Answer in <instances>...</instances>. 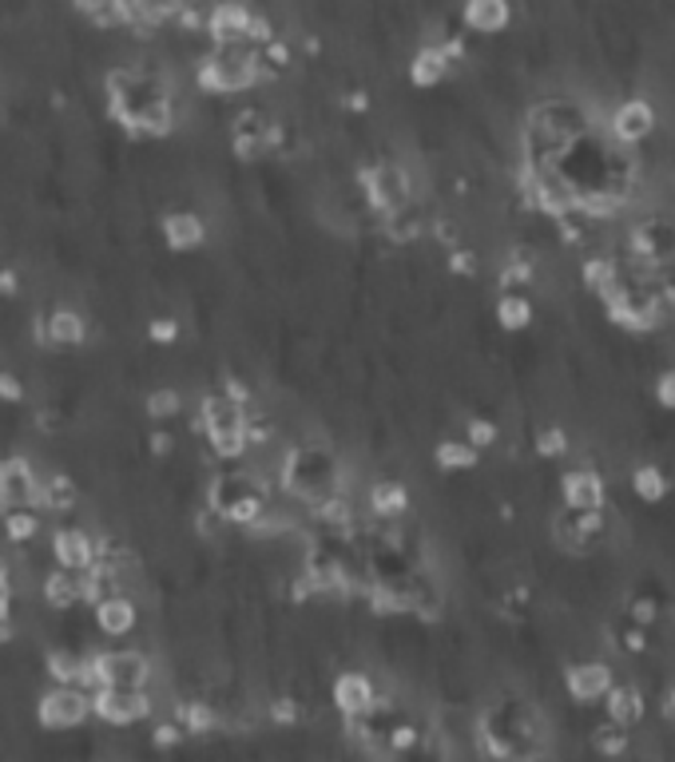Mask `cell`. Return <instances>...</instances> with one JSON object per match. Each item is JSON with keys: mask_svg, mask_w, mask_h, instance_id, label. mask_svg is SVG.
Listing matches in <instances>:
<instances>
[{"mask_svg": "<svg viewBox=\"0 0 675 762\" xmlns=\"http://www.w3.org/2000/svg\"><path fill=\"white\" fill-rule=\"evenodd\" d=\"M660 401L675 409V374H667L664 382H660Z\"/></svg>", "mask_w": 675, "mask_h": 762, "instance_id": "40", "label": "cell"}, {"mask_svg": "<svg viewBox=\"0 0 675 762\" xmlns=\"http://www.w3.org/2000/svg\"><path fill=\"white\" fill-rule=\"evenodd\" d=\"M330 699H334V707L342 711V719H362V715H369L377 704L374 684H369V675H362V672L338 675L334 687H330Z\"/></svg>", "mask_w": 675, "mask_h": 762, "instance_id": "7", "label": "cell"}, {"mask_svg": "<svg viewBox=\"0 0 675 762\" xmlns=\"http://www.w3.org/2000/svg\"><path fill=\"white\" fill-rule=\"evenodd\" d=\"M12 608V584H9V572H0V615H9Z\"/></svg>", "mask_w": 675, "mask_h": 762, "instance_id": "39", "label": "cell"}, {"mask_svg": "<svg viewBox=\"0 0 675 762\" xmlns=\"http://www.w3.org/2000/svg\"><path fill=\"white\" fill-rule=\"evenodd\" d=\"M0 481H4V461H0Z\"/></svg>", "mask_w": 675, "mask_h": 762, "instance_id": "42", "label": "cell"}, {"mask_svg": "<svg viewBox=\"0 0 675 762\" xmlns=\"http://www.w3.org/2000/svg\"><path fill=\"white\" fill-rule=\"evenodd\" d=\"M92 672H96V691L99 687H128V691H148L151 684V659L143 652H99L88 655Z\"/></svg>", "mask_w": 675, "mask_h": 762, "instance_id": "4", "label": "cell"}, {"mask_svg": "<svg viewBox=\"0 0 675 762\" xmlns=\"http://www.w3.org/2000/svg\"><path fill=\"white\" fill-rule=\"evenodd\" d=\"M92 715L111 727H131L151 715V695L128 691V687H99L92 691Z\"/></svg>", "mask_w": 675, "mask_h": 762, "instance_id": "6", "label": "cell"}, {"mask_svg": "<svg viewBox=\"0 0 675 762\" xmlns=\"http://www.w3.org/2000/svg\"><path fill=\"white\" fill-rule=\"evenodd\" d=\"M199 88L211 92V96H231V92H247L255 88L262 72H258V49L250 44H215L207 56L199 60L195 68Z\"/></svg>", "mask_w": 675, "mask_h": 762, "instance_id": "1", "label": "cell"}, {"mask_svg": "<svg viewBox=\"0 0 675 762\" xmlns=\"http://www.w3.org/2000/svg\"><path fill=\"white\" fill-rule=\"evenodd\" d=\"M4 536H9V545H32L40 536V513L36 508H9L4 513Z\"/></svg>", "mask_w": 675, "mask_h": 762, "instance_id": "21", "label": "cell"}, {"mask_svg": "<svg viewBox=\"0 0 675 762\" xmlns=\"http://www.w3.org/2000/svg\"><path fill=\"white\" fill-rule=\"evenodd\" d=\"M449 267H453L457 275H473V270H476V262H473V255H469V250H457V255H453V262H449Z\"/></svg>", "mask_w": 675, "mask_h": 762, "instance_id": "38", "label": "cell"}, {"mask_svg": "<svg viewBox=\"0 0 675 762\" xmlns=\"http://www.w3.org/2000/svg\"><path fill=\"white\" fill-rule=\"evenodd\" d=\"M508 17H513L508 0H465V24L473 32H481V36L501 32L508 24Z\"/></svg>", "mask_w": 675, "mask_h": 762, "instance_id": "15", "label": "cell"}, {"mask_svg": "<svg viewBox=\"0 0 675 762\" xmlns=\"http://www.w3.org/2000/svg\"><path fill=\"white\" fill-rule=\"evenodd\" d=\"M40 489H44V508H40V513H64V508L76 505V485H72L68 476L40 481Z\"/></svg>", "mask_w": 675, "mask_h": 762, "instance_id": "24", "label": "cell"}, {"mask_svg": "<svg viewBox=\"0 0 675 762\" xmlns=\"http://www.w3.org/2000/svg\"><path fill=\"white\" fill-rule=\"evenodd\" d=\"M672 715H675V695H672Z\"/></svg>", "mask_w": 675, "mask_h": 762, "instance_id": "44", "label": "cell"}, {"mask_svg": "<svg viewBox=\"0 0 675 762\" xmlns=\"http://www.w3.org/2000/svg\"><path fill=\"white\" fill-rule=\"evenodd\" d=\"M565 684L576 704H596V699H604L608 687H612V672H608L604 664H576V667H568Z\"/></svg>", "mask_w": 675, "mask_h": 762, "instance_id": "11", "label": "cell"}, {"mask_svg": "<svg viewBox=\"0 0 675 762\" xmlns=\"http://www.w3.org/2000/svg\"><path fill=\"white\" fill-rule=\"evenodd\" d=\"M44 600L56 612H68L76 604H88V580L84 572H68V568H56V572L44 580Z\"/></svg>", "mask_w": 675, "mask_h": 762, "instance_id": "12", "label": "cell"}, {"mask_svg": "<svg viewBox=\"0 0 675 762\" xmlns=\"http://www.w3.org/2000/svg\"><path fill=\"white\" fill-rule=\"evenodd\" d=\"M592 743H596V751H600V754L615 759V754L628 751V727H620V723H612V719H608L604 727H596Z\"/></svg>", "mask_w": 675, "mask_h": 762, "instance_id": "28", "label": "cell"}, {"mask_svg": "<svg viewBox=\"0 0 675 762\" xmlns=\"http://www.w3.org/2000/svg\"><path fill=\"white\" fill-rule=\"evenodd\" d=\"M12 640V620L9 615H0V644H9Z\"/></svg>", "mask_w": 675, "mask_h": 762, "instance_id": "41", "label": "cell"}, {"mask_svg": "<svg viewBox=\"0 0 675 762\" xmlns=\"http://www.w3.org/2000/svg\"><path fill=\"white\" fill-rule=\"evenodd\" d=\"M151 743H156L159 751H171V747L183 743V727H179V723H159L156 731H151Z\"/></svg>", "mask_w": 675, "mask_h": 762, "instance_id": "33", "label": "cell"}, {"mask_svg": "<svg viewBox=\"0 0 675 762\" xmlns=\"http://www.w3.org/2000/svg\"><path fill=\"white\" fill-rule=\"evenodd\" d=\"M92 615H96V627L104 635H111V640H124V635L136 632V620H139V608L136 600H128V595H108V600H99V604H92Z\"/></svg>", "mask_w": 675, "mask_h": 762, "instance_id": "10", "label": "cell"}, {"mask_svg": "<svg viewBox=\"0 0 675 762\" xmlns=\"http://www.w3.org/2000/svg\"><path fill=\"white\" fill-rule=\"evenodd\" d=\"M655 128V111L647 99H628V104H620L612 116V131L615 139H624V143H635V139L652 136Z\"/></svg>", "mask_w": 675, "mask_h": 762, "instance_id": "13", "label": "cell"}, {"mask_svg": "<svg viewBox=\"0 0 675 762\" xmlns=\"http://www.w3.org/2000/svg\"><path fill=\"white\" fill-rule=\"evenodd\" d=\"M449 56L441 52V44H426V49L417 52L414 60H409V79H414L417 88H433V84H441V79L449 76Z\"/></svg>", "mask_w": 675, "mask_h": 762, "instance_id": "18", "label": "cell"}, {"mask_svg": "<svg viewBox=\"0 0 675 762\" xmlns=\"http://www.w3.org/2000/svg\"><path fill=\"white\" fill-rule=\"evenodd\" d=\"M608 719L620 727H635L640 723V715H644V695L635 691V687L620 684V687H608Z\"/></svg>", "mask_w": 675, "mask_h": 762, "instance_id": "20", "label": "cell"}, {"mask_svg": "<svg viewBox=\"0 0 675 762\" xmlns=\"http://www.w3.org/2000/svg\"><path fill=\"white\" fill-rule=\"evenodd\" d=\"M52 556H56L60 568L68 572H88L96 565V540H92L84 528H60L52 536Z\"/></svg>", "mask_w": 675, "mask_h": 762, "instance_id": "9", "label": "cell"}, {"mask_svg": "<svg viewBox=\"0 0 675 762\" xmlns=\"http://www.w3.org/2000/svg\"><path fill=\"white\" fill-rule=\"evenodd\" d=\"M270 719H275V723H298V704L294 699H275V704H270Z\"/></svg>", "mask_w": 675, "mask_h": 762, "instance_id": "34", "label": "cell"}, {"mask_svg": "<svg viewBox=\"0 0 675 762\" xmlns=\"http://www.w3.org/2000/svg\"><path fill=\"white\" fill-rule=\"evenodd\" d=\"M632 489L644 496V501H660V496H664V473H660V469H640Z\"/></svg>", "mask_w": 675, "mask_h": 762, "instance_id": "29", "label": "cell"}, {"mask_svg": "<svg viewBox=\"0 0 675 762\" xmlns=\"http://www.w3.org/2000/svg\"><path fill=\"white\" fill-rule=\"evenodd\" d=\"M600 501H604V485L596 473H572L565 476V505L576 513H600Z\"/></svg>", "mask_w": 675, "mask_h": 762, "instance_id": "17", "label": "cell"}, {"mask_svg": "<svg viewBox=\"0 0 675 762\" xmlns=\"http://www.w3.org/2000/svg\"><path fill=\"white\" fill-rule=\"evenodd\" d=\"M632 620H635V624H652V620H655V604H652V600H635V604H632Z\"/></svg>", "mask_w": 675, "mask_h": 762, "instance_id": "36", "label": "cell"}, {"mask_svg": "<svg viewBox=\"0 0 675 762\" xmlns=\"http://www.w3.org/2000/svg\"><path fill=\"white\" fill-rule=\"evenodd\" d=\"M247 20H250V9L243 4V0H218V4H211L207 12V36L215 40V44H238V40L247 36ZM247 44V40H243Z\"/></svg>", "mask_w": 675, "mask_h": 762, "instance_id": "8", "label": "cell"}, {"mask_svg": "<svg viewBox=\"0 0 675 762\" xmlns=\"http://www.w3.org/2000/svg\"><path fill=\"white\" fill-rule=\"evenodd\" d=\"M179 409H183V397H179L171 386L151 389V397H148V417H151V421H171V417H179Z\"/></svg>", "mask_w": 675, "mask_h": 762, "instance_id": "26", "label": "cell"}, {"mask_svg": "<svg viewBox=\"0 0 675 762\" xmlns=\"http://www.w3.org/2000/svg\"><path fill=\"white\" fill-rule=\"evenodd\" d=\"M282 481L294 496L318 505L326 496L338 493V469H334V457L326 449H294L287 453L282 461Z\"/></svg>", "mask_w": 675, "mask_h": 762, "instance_id": "2", "label": "cell"}, {"mask_svg": "<svg viewBox=\"0 0 675 762\" xmlns=\"http://www.w3.org/2000/svg\"><path fill=\"white\" fill-rule=\"evenodd\" d=\"M437 465L441 469H473L476 449L469 446V441H441V446H437Z\"/></svg>", "mask_w": 675, "mask_h": 762, "instance_id": "25", "label": "cell"}, {"mask_svg": "<svg viewBox=\"0 0 675 762\" xmlns=\"http://www.w3.org/2000/svg\"><path fill=\"white\" fill-rule=\"evenodd\" d=\"M536 449H540L545 457L568 453V437H565V429H545V433L536 437Z\"/></svg>", "mask_w": 675, "mask_h": 762, "instance_id": "32", "label": "cell"}, {"mask_svg": "<svg viewBox=\"0 0 675 762\" xmlns=\"http://www.w3.org/2000/svg\"><path fill=\"white\" fill-rule=\"evenodd\" d=\"M40 337H44L49 346H60V350L84 346L88 322H84V314H76V310H52L49 322H44V330H40Z\"/></svg>", "mask_w": 675, "mask_h": 762, "instance_id": "14", "label": "cell"}, {"mask_svg": "<svg viewBox=\"0 0 675 762\" xmlns=\"http://www.w3.org/2000/svg\"><path fill=\"white\" fill-rule=\"evenodd\" d=\"M496 322L505 330H525L528 322H533V307H528V298L521 294H505L501 302H496Z\"/></svg>", "mask_w": 675, "mask_h": 762, "instance_id": "23", "label": "cell"}, {"mask_svg": "<svg viewBox=\"0 0 675 762\" xmlns=\"http://www.w3.org/2000/svg\"><path fill=\"white\" fill-rule=\"evenodd\" d=\"M36 719L44 731H72V727H84L92 719V695L84 691V687L52 684L49 691L40 695Z\"/></svg>", "mask_w": 675, "mask_h": 762, "instance_id": "3", "label": "cell"}, {"mask_svg": "<svg viewBox=\"0 0 675 762\" xmlns=\"http://www.w3.org/2000/svg\"><path fill=\"white\" fill-rule=\"evenodd\" d=\"M357 179H362L374 211H382V215H397V211L409 207V191L414 187H409V175L401 163H374Z\"/></svg>", "mask_w": 675, "mask_h": 762, "instance_id": "5", "label": "cell"}, {"mask_svg": "<svg viewBox=\"0 0 675 762\" xmlns=\"http://www.w3.org/2000/svg\"><path fill=\"white\" fill-rule=\"evenodd\" d=\"M179 727H183V734H211L218 727V715L211 704L191 699V704L179 707Z\"/></svg>", "mask_w": 675, "mask_h": 762, "instance_id": "22", "label": "cell"}, {"mask_svg": "<svg viewBox=\"0 0 675 762\" xmlns=\"http://www.w3.org/2000/svg\"><path fill=\"white\" fill-rule=\"evenodd\" d=\"M369 513L382 520H397L409 513V493L401 481H374L369 485Z\"/></svg>", "mask_w": 675, "mask_h": 762, "instance_id": "19", "label": "cell"}, {"mask_svg": "<svg viewBox=\"0 0 675 762\" xmlns=\"http://www.w3.org/2000/svg\"><path fill=\"white\" fill-rule=\"evenodd\" d=\"M0 572H4V556H0Z\"/></svg>", "mask_w": 675, "mask_h": 762, "instance_id": "43", "label": "cell"}, {"mask_svg": "<svg viewBox=\"0 0 675 762\" xmlns=\"http://www.w3.org/2000/svg\"><path fill=\"white\" fill-rule=\"evenodd\" d=\"M171 449H175V437L171 433H163V429H156V433H151V453H171Z\"/></svg>", "mask_w": 675, "mask_h": 762, "instance_id": "37", "label": "cell"}, {"mask_svg": "<svg viewBox=\"0 0 675 762\" xmlns=\"http://www.w3.org/2000/svg\"><path fill=\"white\" fill-rule=\"evenodd\" d=\"M44 667H49L52 684L76 687V679H79V655H72V652H49Z\"/></svg>", "mask_w": 675, "mask_h": 762, "instance_id": "27", "label": "cell"}, {"mask_svg": "<svg viewBox=\"0 0 675 762\" xmlns=\"http://www.w3.org/2000/svg\"><path fill=\"white\" fill-rule=\"evenodd\" d=\"M465 441L476 449V453H481V449H489L496 441V426H493V421H485V417H473V421H469V437H465Z\"/></svg>", "mask_w": 675, "mask_h": 762, "instance_id": "30", "label": "cell"}, {"mask_svg": "<svg viewBox=\"0 0 675 762\" xmlns=\"http://www.w3.org/2000/svg\"><path fill=\"white\" fill-rule=\"evenodd\" d=\"M148 337L156 342V346H171V342L179 337V322L175 318H151Z\"/></svg>", "mask_w": 675, "mask_h": 762, "instance_id": "31", "label": "cell"}, {"mask_svg": "<svg viewBox=\"0 0 675 762\" xmlns=\"http://www.w3.org/2000/svg\"><path fill=\"white\" fill-rule=\"evenodd\" d=\"M24 397V386H20L17 374H0V401H20Z\"/></svg>", "mask_w": 675, "mask_h": 762, "instance_id": "35", "label": "cell"}, {"mask_svg": "<svg viewBox=\"0 0 675 762\" xmlns=\"http://www.w3.org/2000/svg\"><path fill=\"white\" fill-rule=\"evenodd\" d=\"M163 238H168L171 250H195L203 238H207V227L203 218L191 215V211H175V215L163 218Z\"/></svg>", "mask_w": 675, "mask_h": 762, "instance_id": "16", "label": "cell"}]
</instances>
